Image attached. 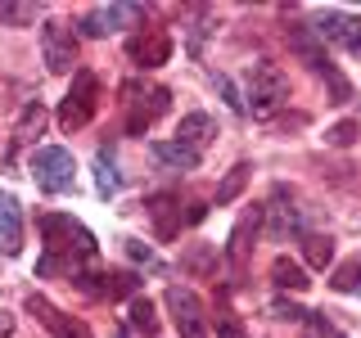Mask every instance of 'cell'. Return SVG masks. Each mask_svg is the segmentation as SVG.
Instances as JSON below:
<instances>
[{
    "mask_svg": "<svg viewBox=\"0 0 361 338\" xmlns=\"http://www.w3.org/2000/svg\"><path fill=\"white\" fill-rule=\"evenodd\" d=\"M41 234H45V253L50 257L68 253V262H73V253L77 257H95V234H90L82 221H73V217H59V212L41 217Z\"/></svg>",
    "mask_w": 361,
    "mask_h": 338,
    "instance_id": "obj_1",
    "label": "cell"
},
{
    "mask_svg": "<svg viewBox=\"0 0 361 338\" xmlns=\"http://www.w3.org/2000/svg\"><path fill=\"white\" fill-rule=\"evenodd\" d=\"M32 180L45 189V194H68L77 185V163L63 144H45V149L32 154Z\"/></svg>",
    "mask_w": 361,
    "mask_h": 338,
    "instance_id": "obj_2",
    "label": "cell"
},
{
    "mask_svg": "<svg viewBox=\"0 0 361 338\" xmlns=\"http://www.w3.org/2000/svg\"><path fill=\"white\" fill-rule=\"evenodd\" d=\"M167 99H172V95H167L163 86H154V82H127V86H122V104H127V131H131V135L149 131L158 113H167Z\"/></svg>",
    "mask_w": 361,
    "mask_h": 338,
    "instance_id": "obj_3",
    "label": "cell"
},
{
    "mask_svg": "<svg viewBox=\"0 0 361 338\" xmlns=\"http://www.w3.org/2000/svg\"><path fill=\"white\" fill-rule=\"evenodd\" d=\"M285 99H289V77L276 63H253V73H248V108H253V118H271Z\"/></svg>",
    "mask_w": 361,
    "mask_h": 338,
    "instance_id": "obj_4",
    "label": "cell"
},
{
    "mask_svg": "<svg viewBox=\"0 0 361 338\" xmlns=\"http://www.w3.org/2000/svg\"><path fill=\"white\" fill-rule=\"evenodd\" d=\"M95 108H99V77L95 73H77L73 77V90L63 95V104H59V127L63 131H82L90 118H95Z\"/></svg>",
    "mask_w": 361,
    "mask_h": 338,
    "instance_id": "obj_5",
    "label": "cell"
},
{
    "mask_svg": "<svg viewBox=\"0 0 361 338\" xmlns=\"http://www.w3.org/2000/svg\"><path fill=\"white\" fill-rule=\"evenodd\" d=\"M167 311H172V325H176L180 338H203V334H208L203 307H199V298L190 289H180V284L167 289Z\"/></svg>",
    "mask_w": 361,
    "mask_h": 338,
    "instance_id": "obj_6",
    "label": "cell"
},
{
    "mask_svg": "<svg viewBox=\"0 0 361 338\" xmlns=\"http://www.w3.org/2000/svg\"><path fill=\"white\" fill-rule=\"evenodd\" d=\"M41 54H45V68L50 73H73L77 63V41L63 23H45L41 27Z\"/></svg>",
    "mask_w": 361,
    "mask_h": 338,
    "instance_id": "obj_7",
    "label": "cell"
},
{
    "mask_svg": "<svg viewBox=\"0 0 361 338\" xmlns=\"http://www.w3.org/2000/svg\"><path fill=\"white\" fill-rule=\"evenodd\" d=\"M145 9L140 5H90L82 14V32L86 37H109V32H122L127 23H135Z\"/></svg>",
    "mask_w": 361,
    "mask_h": 338,
    "instance_id": "obj_8",
    "label": "cell"
},
{
    "mask_svg": "<svg viewBox=\"0 0 361 338\" xmlns=\"http://www.w3.org/2000/svg\"><path fill=\"white\" fill-rule=\"evenodd\" d=\"M316 37L321 41H334V45H343V50H361V18H353V14H338V9H321L316 14Z\"/></svg>",
    "mask_w": 361,
    "mask_h": 338,
    "instance_id": "obj_9",
    "label": "cell"
},
{
    "mask_svg": "<svg viewBox=\"0 0 361 338\" xmlns=\"http://www.w3.org/2000/svg\"><path fill=\"white\" fill-rule=\"evenodd\" d=\"M27 311L37 315V320H41L54 338H90L86 325H82V320H73V315H63L50 298H37V293H32V298H27Z\"/></svg>",
    "mask_w": 361,
    "mask_h": 338,
    "instance_id": "obj_10",
    "label": "cell"
},
{
    "mask_svg": "<svg viewBox=\"0 0 361 338\" xmlns=\"http://www.w3.org/2000/svg\"><path fill=\"white\" fill-rule=\"evenodd\" d=\"M18 248H23V208L9 189H0V253L18 257Z\"/></svg>",
    "mask_w": 361,
    "mask_h": 338,
    "instance_id": "obj_11",
    "label": "cell"
},
{
    "mask_svg": "<svg viewBox=\"0 0 361 338\" xmlns=\"http://www.w3.org/2000/svg\"><path fill=\"white\" fill-rule=\"evenodd\" d=\"M127 54L140 68H158V63L172 59V37H167V32H145V37H131L127 41Z\"/></svg>",
    "mask_w": 361,
    "mask_h": 338,
    "instance_id": "obj_12",
    "label": "cell"
},
{
    "mask_svg": "<svg viewBox=\"0 0 361 338\" xmlns=\"http://www.w3.org/2000/svg\"><path fill=\"white\" fill-rule=\"evenodd\" d=\"M285 199H289L285 189H276V194H271V208H267V225H262V230L271 234V239H285V234L302 230V212L293 208V203H285Z\"/></svg>",
    "mask_w": 361,
    "mask_h": 338,
    "instance_id": "obj_13",
    "label": "cell"
},
{
    "mask_svg": "<svg viewBox=\"0 0 361 338\" xmlns=\"http://www.w3.org/2000/svg\"><path fill=\"white\" fill-rule=\"evenodd\" d=\"M149 154H154V163H163V167H172V172H195L199 167V158L190 144H180V140H154L149 144Z\"/></svg>",
    "mask_w": 361,
    "mask_h": 338,
    "instance_id": "obj_14",
    "label": "cell"
},
{
    "mask_svg": "<svg viewBox=\"0 0 361 338\" xmlns=\"http://www.w3.org/2000/svg\"><path fill=\"white\" fill-rule=\"evenodd\" d=\"M149 217H154V234L158 239H172V234L180 230V208H176V194H154L149 199Z\"/></svg>",
    "mask_w": 361,
    "mask_h": 338,
    "instance_id": "obj_15",
    "label": "cell"
},
{
    "mask_svg": "<svg viewBox=\"0 0 361 338\" xmlns=\"http://www.w3.org/2000/svg\"><path fill=\"white\" fill-rule=\"evenodd\" d=\"M212 135H217V127H212V118H208V113H190V118H180L176 140H180V144H190L195 154L208 149V144H212Z\"/></svg>",
    "mask_w": 361,
    "mask_h": 338,
    "instance_id": "obj_16",
    "label": "cell"
},
{
    "mask_svg": "<svg viewBox=\"0 0 361 338\" xmlns=\"http://www.w3.org/2000/svg\"><path fill=\"white\" fill-rule=\"evenodd\" d=\"M95 189H99V199H113V194L122 189L118 163H113V154H109V149H99V154H95Z\"/></svg>",
    "mask_w": 361,
    "mask_h": 338,
    "instance_id": "obj_17",
    "label": "cell"
},
{
    "mask_svg": "<svg viewBox=\"0 0 361 338\" xmlns=\"http://www.w3.org/2000/svg\"><path fill=\"white\" fill-rule=\"evenodd\" d=\"M271 280H276V289H293V293H302L312 284L307 270H302L298 262H289V257H276V262H271Z\"/></svg>",
    "mask_w": 361,
    "mask_h": 338,
    "instance_id": "obj_18",
    "label": "cell"
},
{
    "mask_svg": "<svg viewBox=\"0 0 361 338\" xmlns=\"http://www.w3.org/2000/svg\"><path fill=\"white\" fill-rule=\"evenodd\" d=\"M41 127H45V108H41V99H37V104L23 108V118H18V127H14V144H32V135H41Z\"/></svg>",
    "mask_w": 361,
    "mask_h": 338,
    "instance_id": "obj_19",
    "label": "cell"
},
{
    "mask_svg": "<svg viewBox=\"0 0 361 338\" xmlns=\"http://www.w3.org/2000/svg\"><path fill=\"white\" fill-rule=\"evenodd\" d=\"M302 257H307V266L325 270V266L334 262V244L325 239V234H307V239H302Z\"/></svg>",
    "mask_w": 361,
    "mask_h": 338,
    "instance_id": "obj_20",
    "label": "cell"
},
{
    "mask_svg": "<svg viewBox=\"0 0 361 338\" xmlns=\"http://www.w3.org/2000/svg\"><path fill=\"white\" fill-rule=\"evenodd\" d=\"M131 325H135L145 338L158 334V315H154V302H149V298H131Z\"/></svg>",
    "mask_w": 361,
    "mask_h": 338,
    "instance_id": "obj_21",
    "label": "cell"
},
{
    "mask_svg": "<svg viewBox=\"0 0 361 338\" xmlns=\"http://www.w3.org/2000/svg\"><path fill=\"white\" fill-rule=\"evenodd\" d=\"M330 284H334L338 293H353V289H361V257H357V262H348V266H338V275L330 280Z\"/></svg>",
    "mask_w": 361,
    "mask_h": 338,
    "instance_id": "obj_22",
    "label": "cell"
},
{
    "mask_svg": "<svg viewBox=\"0 0 361 338\" xmlns=\"http://www.w3.org/2000/svg\"><path fill=\"white\" fill-rule=\"evenodd\" d=\"M244 180H248V167L240 163V167H235L231 176L221 180V189H217V203H231V199H235V194H240V189H244Z\"/></svg>",
    "mask_w": 361,
    "mask_h": 338,
    "instance_id": "obj_23",
    "label": "cell"
},
{
    "mask_svg": "<svg viewBox=\"0 0 361 338\" xmlns=\"http://www.w3.org/2000/svg\"><path fill=\"white\" fill-rule=\"evenodd\" d=\"M37 5H0V23H32Z\"/></svg>",
    "mask_w": 361,
    "mask_h": 338,
    "instance_id": "obj_24",
    "label": "cell"
},
{
    "mask_svg": "<svg viewBox=\"0 0 361 338\" xmlns=\"http://www.w3.org/2000/svg\"><path fill=\"white\" fill-rule=\"evenodd\" d=\"M307 338H343V334L330 320H321V315H307Z\"/></svg>",
    "mask_w": 361,
    "mask_h": 338,
    "instance_id": "obj_25",
    "label": "cell"
},
{
    "mask_svg": "<svg viewBox=\"0 0 361 338\" xmlns=\"http://www.w3.org/2000/svg\"><path fill=\"white\" fill-rule=\"evenodd\" d=\"M122 244H127V253L135 257V262H145V266H158V257H154V248H145L140 239H122Z\"/></svg>",
    "mask_w": 361,
    "mask_h": 338,
    "instance_id": "obj_26",
    "label": "cell"
},
{
    "mask_svg": "<svg viewBox=\"0 0 361 338\" xmlns=\"http://www.w3.org/2000/svg\"><path fill=\"white\" fill-rule=\"evenodd\" d=\"M353 135H357V122H338V127L330 131V144L343 149V144H353Z\"/></svg>",
    "mask_w": 361,
    "mask_h": 338,
    "instance_id": "obj_27",
    "label": "cell"
},
{
    "mask_svg": "<svg viewBox=\"0 0 361 338\" xmlns=\"http://www.w3.org/2000/svg\"><path fill=\"white\" fill-rule=\"evenodd\" d=\"M217 90H221V95H226V104H231L235 113H240V108H244V99H240V95H235V86H231V77H217Z\"/></svg>",
    "mask_w": 361,
    "mask_h": 338,
    "instance_id": "obj_28",
    "label": "cell"
},
{
    "mask_svg": "<svg viewBox=\"0 0 361 338\" xmlns=\"http://www.w3.org/2000/svg\"><path fill=\"white\" fill-rule=\"evenodd\" d=\"M271 311H276L280 320H307V311H302V307H293V302H276Z\"/></svg>",
    "mask_w": 361,
    "mask_h": 338,
    "instance_id": "obj_29",
    "label": "cell"
},
{
    "mask_svg": "<svg viewBox=\"0 0 361 338\" xmlns=\"http://www.w3.org/2000/svg\"><path fill=\"white\" fill-rule=\"evenodd\" d=\"M118 338H127V334H118Z\"/></svg>",
    "mask_w": 361,
    "mask_h": 338,
    "instance_id": "obj_30",
    "label": "cell"
}]
</instances>
